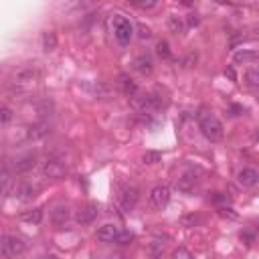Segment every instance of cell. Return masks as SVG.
Instances as JSON below:
<instances>
[{
  "label": "cell",
  "instance_id": "9",
  "mask_svg": "<svg viewBox=\"0 0 259 259\" xmlns=\"http://www.w3.org/2000/svg\"><path fill=\"white\" fill-rule=\"evenodd\" d=\"M118 233H120V227L108 223V225H103V227L97 229L95 237H97V241H101V243H114L116 237H118Z\"/></svg>",
  "mask_w": 259,
  "mask_h": 259
},
{
  "label": "cell",
  "instance_id": "21",
  "mask_svg": "<svg viewBox=\"0 0 259 259\" xmlns=\"http://www.w3.org/2000/svg\"><path fill=\"white\" fill-rule=\"evenodd\" d=\"M134 239H136V235H134L132 231H128V229H120V233H118V237H116V241H114V243H118V245H130Z\"/></svg>",
  "mask_w": 259,
  "mask_h": 259
},
{
  "label": "cell",
  "instance_id": "13",
  "mask_svg": "<svg viewBox=\"0 0 259 259\" xmlns=\"http://www.w3.org/2000/svg\"><path fill=\"white\" fill-rule=\"evenodd\" d=\"M35 164H37V156L35 154H27V156H23L19 162H17V172L19 174H25V172H31L33 168H35Z\"/></svg>",
  "mask_w": 259,
  "mask_h": 259
},
{
  "label": "cell",
  "instance_id": "32",
  "mask_svg": "<svg viewBox=\"0 0 259 259\" xmlns=\"http://www.w3.org/2000/svg\"><path fill=\"white\" fill-rule=\"evenodd\" d=\"M43 259H59L57 255H47V257H43Z\"/></svg>",
  "mask_w": 259,
  "mask_h": 259
},
{
  "label": "cell",
  "instance_id": "1",
  "mask_svg": "<svg viewBox=\"0 0 259 259\" xmlns=\"http://www.w3.org/2000/svg\"><path fill=\"white\" fill-rule=\"evenodd\" d=\"M198 128L202 132V136L211 142H221L223 140V134H225V128L221 124V120L217 116H211V114H200L198 116Z\"/></svg>",
  "mask_w": 259,
  "mask_h": 259
},
{
  "label": "cell",
  "instance_id": "22",
  "mask_svg": "<svg viewBox=\"0 0 259 259\" xmlns=\"http://www.w3.org/2000/svg\"><path fill=\"white\" fill-rule=\"evenodd\" d=\"M245 83L251 87V89H259V71L257 69H249L245 73Z\"/></svg>",
  "mask_w": 259,
  "mask_h": 259
},
{
  "label": "cell",
  "instance_id": "10",
  "mask_svg": "<svg viewBox=\"0 0 259 259\" xmlns=\"http://www.w3.org/2000/svg\"><path fill=\"white\" fill-rule=\"evenodd\" d=\"M134 69H136L138 73H142V75H150V73H152V69H154L152 57H150V55H146V53L138 55V57L134 59Z\"/></svg>",
  "mask_w": 259,
  "mask_h": 259
},
{
  "label": "cell",
  "instance_id": "16",
  "mask_svg": "<svg viewBox=\"0 0 259 259\" xmlns=\"http://www.w3.org/2000/svg\"><path fill=\"white\" fill-rule=\"evenodd\" d=\"M35 79H37V71H35V69H23V71H19V73H17V77H15V81H17L19 85L33 83Z\"/></svg>",
  "mask_w": 259,
  "mask_h": 259
},
{
  "label": "cell",
  "instance_id": "25",
  "mask_svg": "<svg viewBox=\"0 0 259 259\" xmlns=\"http://www.w3.org/2000/svg\"><path fill=\"white\" fill-rule=\"evenodd\" d=\"M170 259H192V255H190V251H188V249L178 247V249H174V251H172Z\"/></svg>",
  "mask_w": 259,
  "mask_h": 259
},
{
  "label": "cell",
  "instance_id": "2",
  "mask_svg": "<svg viewBox=\"0 0 259 259\" xmlns=\"http://www.w3.org/2000/svg\"><path fill=\"white\" fill-rule=\"evenodd\" d=\"M112 29H114V37H116V41L120 45H128L132 41V37H134V25L126 17H122V15H116L114 17Z\"/></svg>",
  "mask_w": 259,
  "mask_h": 259
},
{
  "label": "cell",
  "instance_id": "7",
  "mask_svg": "<svg viewBox=\"0 0 259 259\" xmlns=\"http://www.w3.org/2000/svg\"><path fill=\"white\" fill-rule=\"evenodd\" d=\"M237 180H239L241 186L253 188V186L259 184V172H257L255 168H251V166H245V168H241V170L237 172Z\"/></svg>",
  "mask_w": 259,
  "mask_h": 259
},
{
  "label": "cell",
  "instance_id": "17",
  "mask_svg": "<svg viewBox=\"0 0 259 259\" xmlns=\"http://www.w3.org/2000/svg\"><path fill=\"white\" fill-rule=\"evenodd\" d=\"M43 49L47 51V53H51V51L57 49V35L53 31H47L43 35Z\"/></svg>",
  "mask_w": 259,
  "mask_h": 259
},
{
  "label": "cell",
  "instance_id": "3",
  "mask_svg": "<svg viewBox=\"0 0 259 259\" xmlns=\"http://www.w3.org/2000/svg\"><path fill=\"white\" fill-rule=\"evenodd\" d=\"M25 251H27V243H25L21 237H17V235H7V237L3 239V253H5V257L17 259V257H21Z\"/></svg>",
  "mask_w": 259,
  "mask_h": 259
},
{
  "label": "cell",
  "instance_id": "20",
  "mask_svg": "<svg viewBox=\"0 0 259 259\" xmlns=\"http://www.w3.org/2000/svg\"><path fill=\"white\" fill-rule=\"evenodd\" d=\"M168 29H170L174 35H180V33H184V21H182L180 17L172 15V17L168 19Z\"/></svg>",
  "mask_w": 259,
  "mask_h": 259
},
{
  "label": "cell",
  "instance_id": "28",
  "mask_svg": "<svg viewBox=\"0 0 259 259\" xmlns=\"http://www.w3.org/2000/svg\"><path fill=\"white\" fill-rule=\"evenodd\" d=\"M11 118H13V112L5 106L3 110H0V122H3V124H9V122H11Z\"/></svg>",
  "mask_w": 259,
  "mask_h": 259
},
{
  "label": "cell",
  "instance_id": "8",
  "mask_svg": "<svg viewBox=\"0 0 259 259\" xmlns=\"http://www.w3.org/2000/svg\"><path fill=\"white\" fill-rule=\"evenodd\" d=\"M138 198H140L138 188H134V186L124 188L122 194H120V204H122V209H124V211H132L134 206L138 204Z\"/></svg>",
  "mask_w": 259,
  "mask_h": 259
},
{
  "label": "cell",
  "instance_id": "14",
  "mask_svg": "<svg viewBox=\"0 0 259 259\" xmlns=\"http://www.w3.org/2000/svg\"><path fill=\"white\" fill-rule=\"evenodd\" d=\"M176 186H178V190H182V192H190V190L196 186V176H194L192 172H186V174H182V176L178 178Z\"/></svg>",
  "mask_w": 259,
  "mask_h": 259
},
{
  "label": "cell",
  "instance_id": "18",
  "mask_svg": "<svg viewBox=\"0 0 259 259\" xmlns=\"http://www.w3.org/2000/svg\"><path fill=\"white\" fill-rule=\"evenodd\" d=\"M19 194H21L23 200H33L39 194V186H35V184H23L19 188Z\"/></svg>",
  "mask_w": 259,
  "mask_h": 259
},
{
  "label": "cell",
  "instance_id": "6",
  "mask_svg": "<svg viewBox=\"0 0 259 259\" xmlns=\"http://www.w3.org/2000/svg\"><path fill=\"white\" fill-rule=\"evenodd\" d=\"M97 215H99V209H97V204L95 202H87V204H83L81 209L77 211V223L79 225H89V223H93L95 219H97Z\"/></svg>",
  "mask_w": 259,
  "mask_h": 259
},
{
  "label": "cell",
  "instance_id": "30",
  "mask_svg": "<svg viewBox=\"0 0 259 259\" xmlns=\"http://www.w3.org/2000/svg\"><path fill=\"white\" fill-rule=\"evenodd\" d=\"M196 23H198V21H196V17H194V15H190V19H188V25H190V27H194Z\"/></svg>",
  "mask_w": 259,
  "mask_h": 259
},
{
  "label": "cell",
  "instance_id": "31",
  "mask_svg": "<svg viewBox=\"0 0 259 259\" xmlns=\"http://www.w3.org/2000/svg\"><path fill=\"white\" fill-rule=\"evenodd\" d=\"M225 73H227V75H229V77H231V79H233V81H235V71H233V69H231V67H229V69H227V71H225Z\"/></svg>",
  "mask_w": 259,
  "mask_h": 259
},
{
  "label": "cell",
  "instance_id": "24",
  "mask_svg": "<svg viewBox=\"0 0 259 259\" xmlns=\"http://www.w3.org/2000/svg\"><path fill=\"white\" fill-rule=\"evenodd\" d=\"M132 7L142 9V11H150V9L156 7V0H146V3H144V0H142V3H140V0H132Z\"/></svg>",
  "mask_w": 259,
  "mask_h": 259
},
{
  "label": "cell",
  "instance_id": "26",
  "mask_svg": "<svg viewBox=\"0 0 259 259\" xmlns=\"http://www.w3.org/2000/svg\"><path fill=\"white\" fill-rule=\"evenodd\" d=\"M156 51H158V55H160L162 59H168V57H170V47H168L166 41H160V43L156 45Z\"/></svg>",
  "mask_w": 259,
  "mask_h": 259
},
{
  "label": "cell",
  "instance_id": "27",
  "mask_svg": "<svg viewBox=\"0 0 259 259\" xmlns=\"http://www.w3.org/2000/svg\"><path fill=\"white\" fill-rule=\"evenodd\" d=\"M0 182H3V190L9 192V186H11V172L7 168H3V174H0Z\"/></svg>",
  "mask_w": 259,
  "mask_h": 259
},
{
  "label": "cell",
  "instance_id": "12",
  "mask_svg": "<svg viewBox=\"0 0 259 259\" xmlns=\"http://www.w3.org/2000/svg\"><path fill=\"white\" fill-rule=\"evenodd\" d=\"M49 134H51L49 122H37V124H33L31 130H29V138H31V140H39V138H45V136H49Z\"/></svg>",
  "mask_w": 259,
  "mask_h": 259
},
{
  "label": "cell",
  "instance_id": "4",
  "mask_svg": "<svg viewBox=\"0 0 259 259\" xmlns=\"http://www.w3.org/2000/svg\"><path fill=\"white\" fill-rule=\"evenodd\" d=\"M45 176L47 178H51V180H61V178H65V174H67V162L65 160H61V158H53V160H49L47 164H45Z\"/></svg>",
  "mask_w": 259,
  "mask_h": 259
},
{
  "label": "cell",
  "instance_id": "29",
  "mask_svg": "<svg viewBox=\"0 0 259 259\" xmlns=\"http://www.w3.org/2000/svg\"><path fill=\"white\" fill-rule=\"evenodd\" d=\"M138 37H140V39H150L152 33H150V29H148L146 25H140V27H138Z\"/></svg>",
  "mask_w": 259,
  "mask_h": 259
},
{
  "label": "cell",
  "instance_id": "23",
  "mask_svg": "<svg viewBox=\"0 0 259 259\" xmlns=\"http://www.w3.org/2000/svg\"><path fill=\"white\" fill-rule=\"evenodd\" d=\"M162 160V154L160 152H154V150H148L144 156H142V162L144 164H158Z\"/></svg>",
  "mask_w": 259,
  "mask_h": 259
},
{
  "label": "cell",
  "instance_id": "19",
  "mask_svg": "<svg viewBox=\"0 0 259 259\" xmlns=\"http://www.w3.org/2000/svg\"><path fill=\"white\" fill-rule=\"evenodd\" d=\"M67 219H69V209L67 206H57V209L53 211V223L55 225H63Z\"/></svg>",
  "mask_w": 259,
  "mask_h": 259
},
{
  "label": "cell",
  "instance_id": "11",
  "mask_svg": "<svg viewBox=\"0 0 259 259\" xmlns=\"http://www.w3.org/2000/svg\"><path fill=\"white\" fill-rule=\"evenodd\" d=\"M259 59V53L257 51H253V49H239L237 53L233 55V61L235 63H243V65H247V63H253V61H257Z\"/></svg>",
  "mask_w": 259,
  "mask_h": 259
},
{
  "label": "cell",
  "instance_id": "15",
  "mask_svg": "<svg viewBox=\"0 0 259 259\" xmlns=\"http://www.w3.org/2000/svg\"><path fill=\"white\" fill-rule=\"evenodd\" d=\"M21 219H23L25 223H31V225H39V223L43 221V209H41V206H37V209L25 211V213L21 215Z\"/></svg>",
  "mask_w": 259,
  "mask_h": 259
},
{
  "label": "cell",
  "instance_id": "5",
  "mask_svg": "<svg viewBox=\"0 0 259 259\" xmlns=\"http://www.w3.org/2000/svg\"><path fill=\"white\" fill-rule=\"evenodd\" d=\"M150 202L156 209H164V206L170 202V188L166 184H158L150 190Z\"/></svg>",
  "mask_w": 259,
  "mask_h": 259
}]
</instances>
